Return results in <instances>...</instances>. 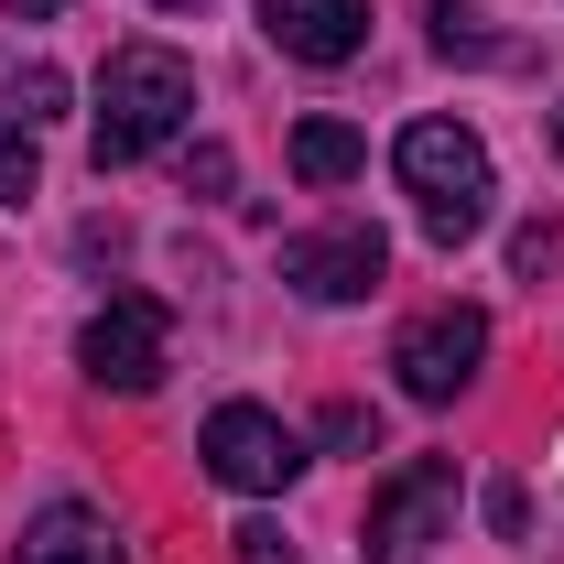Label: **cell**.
Returning a JSON list of instances; mask_svg holds the SVG:
<instances>
[{
    "label": "cell",
    "mask_w": 564,
    "mask_h": 564,
    "mask_svg": "<svg viewBox=\"0 0 564 564\" xmlns=\"http://www.w3.org/2000/svg\"><path fill=\"white\" fill-rule=\"evenodd\" d=\"M185 120H196V66H185L174 44H120V55L98 66V120H87L98 174H120V163H141V152H163Z\"/></svg>",
    "instance_id": "obj_1"
},
{
    "label": "cell",
    "mask_w": 564,
    "mask_h": 564,
    "mask_svg": "<svg viewBox=\"0 0 564 564\" xmlns=\"http://www.w3.org/2000/svg\"><path fill=\"white\" fill-rule=\"evenodd\" d=\"M391 174L413 185L434 250H467L489 228V141L467 131V120H413V131L391 141Z\"/></svg>",
    "instance_id": "obj_2"
},
{
    "label": "cell",
    "mask_w": 564,
    "mask_h": 564,
    "mask_svg": "<svg viewBox=\"0 0 564 564\" xmlns=\"http://www.w3.org/2000/svg\"><path fill=\"white\" fill-rule=\"evenodd\" d=\"M196 456H207L217 489H239V499H272V489L304 478V434L282 413H261V402H217L207 434H196Z\"/></svg>",
    "instance_id": "obj_3"
},
{
    "label": "cell",
    "mask_w": 564,
    "mask_h": 564,
    "mask_svg": "<svg viewBox=\"0 0 564 564\" xmlns=\"http://www.w3.org/2000/svg\"><path fill=\"white\" fill-rule=\"evenodd\" d=\"M445 521H456V456H413V467H391L380 499H369V543H358V564H423Z\"/></svg>",
    "instance_id": "obj_4"
},
{
    "label": "cell",
    "mask_w": 564,
    "mask_h": 564,
    "mask_svg": "<svg viewBox=\"0 0 564 564\" xmlns=\"http://www.w3.org/2000/svg\"><path fill=\"white\" fill-rule=\"evenodd\" d=\"M478 358H489V315L478 304H423L413 326L391 337V369H402L413 402H456L478 380Z\"/></svg>",
    "instance_id": "obj_5"
},
{
    "label": "cell",
    "mask_w": 564,
    "mask_h": 564,
    "mask_svg": "<svg viewBox=\"0 0 564 564\" xmlns=\"http://www.w3.org/2000/svg\"><path fill=\"white\" fill-rule=\"evenodd\" d=\"M163 348H174L163 304H152V293H120V304H98V315H87L76 369H87L98 391H152V380H163Z\"/></svg>",
    "instance_id": "obj_6"
},
{
    "label": "cell",
    "mask_w": 564,
    "mask_h": 564,
    "mask_svg": "<svg viewBox=\"0 0 564 564\" xmlns=\"http://www.w3.org/2000/svg\"><path fill=\"white\" fill-rule=\"evenodd\" d=\"M391 272V239L380 228H304V239H282V282L304 293V304H358V293H380Z\"/></svg>",
    "instance_id": "obj_7"
},
{
    "label": "cell",
    "mask_w": 564,
    "mask_h": 564,
    "mask_svg": "<svg viewBox=\"0 0 564 564\" xmlns=\"http://www.w3.org/2000/svg\"><path fill=\"white\" fill-rule=\"evenodd\" d=\"M261 33L293 66H348L369 44V0H261Z\"/></svg>",
    "instance_id": "obj_8"
},
{
    "label": "cell",
    "mask_w": 564,
    "mask_h": 564,
    "mask_svg": "<svg viewBox=\"0 0 564 564\" xmlns=\"http://www.w3.org/2000/svg\"><path fill=\"white\" fill-rule=\"evenodd\" d=\"M11 564H120V532H109L87 499H44V510L22 521Z\"/></svg>",
    "instance_id": "obj_9"
},
{
    "label": "cell",
    "mask_w": 564,
    "mask_h": 564,
    "mask_svg": "<svg viewBox=\"0 0 564 564\" xmlns=\"http://www.w3.org/2000/svg\"><path fill=\"white\" fill-rule=\"evenodd\" d=\"M358 163H369V141H358L348 120H304V131H293V174H304V185H348Z\"/></svg>",
    "instance_id": "obj_10"
},
{
    "label": "cell",
    "mask_w": 564,
    "mask_h": 564,
    "mask_svg": "<svg viewBox=\"0 0 564 564\" xmlns=\"http://www.w3.org/2000/svg\"><path fill=\"white\" fill-rule=\"evenodd\" d=\"M423 22H434V55H467V66H489V55H499V33H489L478 0H434Z\"/></svg>",
    "instance_id": "obj_11"
},
{
    "label": "cell",
    "mask_w": 564,
    "mask_h": 564,
    "mask_svg": "<svg viewBox=\"0 0 564 564\" xmlns=\"http://www.w3.org/2000/svg\"><path fill=\"white\" fill-rule=\"evenodd\" d=\"M0 120H22V131H44V120H66V76L55 66H22L0 87Z\"/></svg>",
    "instance_id": "obj_12"
},
{
    "label": "cell",
    "mask_w": 564,
    "mask_h": 564,
    "mask_svg": "<svg viewBox=\"0 0 564 564\" xmlns=\"http://www.w3.org/2000/svg\"><path fill=\"white\" fill-rule=\"evenodd\" d=\"M33 185H44V152H33V131H22V120H0V207H22Z\"/></svg>",
    "instance_id": "obj_13"
},
{
    "label": "cell",
    "mask_w": 564,
    "mask_h": 564,
    "mask_svg": "<svg viewBox=\"0 0 564 564\" xmlns=\"http://www.w3.org/2000/svg\"><path fill=\"white\" fill-rule=\"evenodd\" d=\"M185 185H207V196H228V185H239V163H228V141H196V152H185Z\"/></svg>",
    "instance_id": "obj_14"
},
{
    "label": "cell",
    "mask_w": 564,
    "mask_h": 564,
    "mask_svg": "<svg viewBox=\"0 0 564 564\" xmlns=\"http://www.w3.org/2000/svg\"><path fill=\"white\" fill-rule=\"evenodd\" d=\"M228 543H239V564H293V543H282V521H239Z\"/></svg>",
    "instance_id": "obj_15"
},
{
    "label": "cell",
    "mask_w": 564,
    "mask_h": 564,
    "mask_svg": "<svg viewBox=\"0 0 564 564\" xmlns=\"http://www.w3.org/2000/svg\"><path fill=\"white\" fill-rule=\"evenodd\" d=\"M326 445H337V456H358V445H380V423L358 413V402H337V413H326Z\"/></svg>",
    "instance_id": "obj_16"
},
{
    "label": "cell",
    "mask_w": 564,
    "mask_h": 564,
    "mask_svg": "<svg viewBox=\"0 0 564 564\" xmlns=\"http://www.w3.org/2000/svg\"><path fill=\"white\" fill-rule=\"evenodd\" d=\"M0 11H11V22H55L66 0H0Z\"/></svg>",
    "instance_id": "obj_17"
},
{
    "label": "cell",
    "mask_w": 564,
    "mask_h": 564,
    "mask_svg": "<svg viewBox=\"0 0 564 564\" xmlns=\"http://www.w3.org/2000/svg\"><path fill=\"white\" fill-rule=\"evenodd\" d=\"M554 152H564V109H554Z\"/></svg>",
    "instance_id": "obj_18"
},
{
    "label": "cell",
    "mask_w": 564,
    "mask_h": 564,
    "mask_svg": "<svg viewBox=\"0 0 564 564\" xmlns=\"http://www.w3.org/2000/svg\"><path fill=\"white\" fill-rule=\"evenodd\" d=\"M163 11H196V0H163Z\"/></svg>",
    "instance_id": "obj_19"
}]
</instances>
